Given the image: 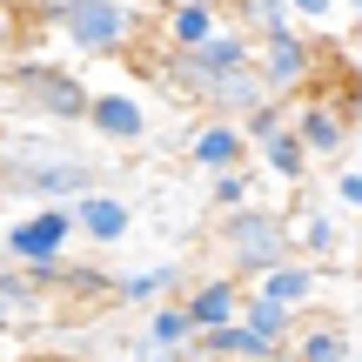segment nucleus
<instances>
[{
	"mask_svg": "<svg viewBox=\"0 0 362 362\" xmlns=\"http://www.w3.org/2000/svg\"><path fill=\"white\" fill-rule=\"evenodd\" d=\"M101 188V168L88 155H67L54 141H0V194H21L34 208H74Z\"/></svg>",
	"mask_w": 362,
	"mask_h": 362,
	"instance_id": "f257e3e1",
	"label": "nucleus"
},
{
	"mask_svg": "<svg viewBox=\"0 0 362 362\" xmlns=\"http://www.w3.org/2000/svg\"><path fill=\"white\" fill-rule=\"evenodd\" d=\"M155 7H115V0H67V7H34L40 27L67 40V54L81 61H128L141 47V27Z\"/></svg>",
	"mask_w": 362,
	"mask_h": 362,
	"instance_id": "f03ea898",
	"label": "nucleus"
},
{
	"mask_svg": "<svg viewBox=\"0 0 362 362\" xmlns=\"http://www.w3.org/2000/svg\"><path fill=\"white\" fill-rule=\"evenodd\" d=\"M215 255H221V275L242 288H255L269 269H282L288 255V235H282V208H235V215L215 221Z\"/></svg>",
	"mask_w": 362,
	"mask_h": 362,
	"instance_id": "7ed1b4c3",
	"label": "nucleus"
},
{
	"mask_svg": "<svg viewBox=\"0 0 362 362\" xmlns=\"http://www.w3.org/2000/svg\"><path fill=\"white\" fill-rule=\"evenodd\" d=\"M0 88H7L13 107H27L34 121H54V128H74L81 115H88V81L74 74V67H61L54 54H21V61L0 74Z\"/></svg>",
	"mask_w": 362,
	"mask_h": 362,
	"instance_id": "20e7f679",
	"label": "nucleus"
},
{
	"mask_svg": "<svg viewBox=\"0 0 362 362\" xmlns=\"http://www.w3.org/2000/svg\"><path fill=\"white\" fill-rule=\"evenodd\" d=\"M255 81L269 101H288L296 107L302 94L322 81V40H302L296 27H275V34L255 40Z\"/></svg>",
	"mask_w": 362,
	"mask_h": 362,
	"instance_id": "39448f33",
	"label": "nucleus"
},
{
	"mask_svg": "<svg viewBox=\"0 0 362 362\" xmlns=\"http://www.w3.org/2000/svg\"><path fill=\"white\" fill-rule=\"evenodd\" d=\"M67 242H74L67 208H27L0 235V262H13V269H54V262H67Z\"/></svg>",
	"mask_w": 362,
	"mask_h": 362,
	"instance_id": "423d86ee",
	"label": "nucleus"
},
{
	"mask_svg": "<svg viewBox=\"0 0 362 362\" xmlns=\"http://www.w3.org/2000/svg\"><path fill=\"white\" fill-rule=\"evenodd\" d=\"M81 128H94L107 148H141L148 134H155V115H148V101L134 88H94Z\"/></svg>",
	"mask_w": 362,
	"mask_h": 362,
	"instance_id": "0eeeda50",
	"label": "nucleus"
},
{
	"mask_svg": "<svg viewBox=\"0 0 362 362\" xmlns=\"http://www.w3.org/2000/svg\"><path fill=\"white\" fill-rule=\"evenodd\" d=\"M148 27H161V54H194L228 27V13L208 7V0H175V7H155Z\"/></svg>",
	"mask_w": 362,
	"mask_h": 362,
	"instance_id": "6e6552de",
	"label": "nucleus"
},
{
	"mask_svg": "<svg viewBox=\"0 0 362 362\" xmlns=\"http://www.w3.org/2000/svg\"><path fill=\"white\" fill-rule=\"evenodd\" d=\"M288 134L302 141V155L315 161H342V148H349V128H342V115L322 101V94H302L296 107H288Z\"/></svg>",
	"mask_w": 362,
	"mask_h": 362,
	"instance_id": "1a4fd4ad",
	"label": "nucleus"
},
{
	"mask_svg": "<svg viewBox=\"0 0 362 362\" xmlns=\"http://www.w3.org/2000/svg\"><path fill=\"white\" fill-rule=\"evenodd\" d=\"M282 235H288V255L296 262H329V255H342V228H336V215H329V202H296L282 215Z\"/></svg>",
	"mask_w": 362,
	"mask_h": 362,
	"instance_id": "9d476101",
	"label": "nucleus"
},
{
	"mask_svg": "<svg viewBox=\"0 0 362 362\" xmlns=\"http://www.w3.org/2000/svg\"><path fill=\"white\" fill-rule=\"evenodd\" d=\"M248 296H262L269 309H282V315H296V322H309V309H315V296H322V269H309V262H282V269H269Z\"/></svg>",
	"mask_w": 362,
	"mask_h": 362,
	"instance_id": "9b49d317",
	"label": "nucleus"
},
{
	"mask_svg": "<svg viewBox=\"0 0 362 362\" xmlns=\"http://www.w3.org/2000/svg\"><path fill=\"white\" fill-rule=\"evenodd\" d=\"M235 309H242V282H228V275H202V282L181 288V315H188L194 336H215V329H228Z\"/></svg>",
	"mask_w": 362,
	"mask_h": 362,
	"instance_id": "f8f14e48",
	"label": "nucleus"
},
{
	"mask_svg": "<svg viewBox=\"0 0 362 362\" xmlns=\"http://www.w3.org/2000/svg\"><path fill=\"white\" fill-rule=\"evenodd\" d=\"M188 168L208 175V181L248 168V141H242V128H235V121H202V128L188 134Z\"/></svg>",
	"mask_w": 362,
	"mask_h": 362,
	"instance_id": "ddd939ff",
	"label": "nucleus"
},
{
	"mask_svg": "<svg viewBox=\"0 0 362 362\" xmlns=\"http://www.w3.org/2000/svg\"><path fill=\"white\" fill-rule=\"evenodd\" d=\"M181 288H188V275H181V262H148V269H128L115 275V302L121 309H161V302H181Z\"/></svg>",
	"mask_w": 362,
	"mask_h": 362,
	"instance_id": "4468645a",
	"label": "nucleus"
},
{
	"mask_svg": "<svg viewBox=\"0 0 362 362\" xmlns=\"http://www.w3.org/2000/svg\"><path fill=\"white\" fill-rule=\"evenodd\" d=\"M67 221H74V235H88L94 248H115L121 235L134 228V208L121 202V194H107V188H94V194H81V202L67 208Z\"/></svg>",
	"mask_w": 362,
	"mask_h": 362,
	"instance_id": "2eb2a0df",
	"label": "nucleus"
},
{
	"mask_svg": "<svg viewBox=\"0 0 362 362\" xmlns=\"http://www.w3.org/2000/svg\"><path fill=\"white\" fill-rule=\"evenodd\" d=\"M54 302H61V309H101V302H115V269H101V262H67L61 282H54Z\"/></svg>",
	"mask_w": 362,
	"mask_h": 362,
	"instance_id": "dca6fc26",
	"label": "nucleus"
},
{
	"mask_svg": "<svg viewBox=\"0 0 362 362\" xmlns=\"http://www.w3.org/2000/svg\"><path fill=\"white\" fill-rule=\"evenodd\" d=\"M235 329H248V336L262 342V349H275V356H288V342H296V315H282V309H269L262 296H248L242 288V309H235Z\"/></svg>",
	"mask_w": 362,
	"mask_h": 362,
	"instance_id": "f3484780",
	"label": "nucleus"
},
{
	"mask_svg": "<svg viewBox=\"0 0 362 362\" xmlns=\"http://www.w3.org/2000/svg\"><path fill=\"white\" fill-rule=\"evenodd\" d=\"M248 161H262V175L282 181V188H302V181H309V155H302V141L288 128H275L269 141H255V148H248Z\"/></svg>",
	"mask_w": 362,
	"mask_h": 362,
	"instance_id": "a211bd4d",
	"label": "nucleus"
},
{
	"mask_svg": "<svg viewBox=\"0 0 362 362\" xmlns=\"http://www.w3.org/2000/svg\"><path fill=\"white\" fill-rule=\"evenodd\" d=\"M47 309H54V302H47V296H34V288H27V275L13 269V262H0V329L47 322Z\"/></svg>",
	"mask_w": 362,
	"mask_h": 362,
	"instance_id": "6ab92c4d",
	"label": "nucleus"
},
{
	"mask_svg": "<svg viewBox=\"0 0 362 362\" xmlns=\"http://www.w3.org/2000/svg\"><path fill=\"white\" fill-rule=\"evenodd\" d=\"M349 356H356V342L342 322H302L296 342H288V362H349Z\"/></svg>",
	"mask_w": 362,
	"mask_h": 362,
	"instance_id": "aec40b11",
	"label": "nucleus"
},
{
	"mask_svg": "<svg viewBox=\"0 0 362 362\" xmlns=\"http://www.w3.org/2000/svg\"><path fill=\"white\" fill-rule=\"evenodd\" d=\"M134 342H141V349H188V342H194V329H188V315H181V302H161V309H148V322H141V336H134Z\"/></svg>",
	"mask_w": 362,
	"mask_h": 362,
	"instance_id": "412c9836",
	"label": "nucleus"
},
{
	"mask_svg": "<svg viewBox=\"0 0 362 362\" xmlns=\"http://www.w3.org/2000/svg\"><path fill=\"white\" fill-rule=\"evenodd\" d=\"M208 202L221 208V215H235V208L255 202V168H235V175H215L208 181Z\"/></svg>",
	"mask_w": 362,
	"mask_h": 362,
	"instance_id": "4be33fe9",
	"label": "nucleus"
},
{
	"mask_svg": "<svg viewBox=\"0 0 362 362\" xmlns=\"http://www.w3.org/2000/svg\"><path fill=\"white\" fill-rule=\"evenodd\" d=\"M275 128H288V101H262V107H255V115H248V121H242V141H248V148H255V141H269V134H275Z\"/></svg>",
	"mask_w": 362,
	"mask_h": 362,
	"instance_id": "5701e85b",
	"label": "nucleus"
},
{
	"mask_svg": "<svg viewBox=\"0 0 362 362\" xmlns=\"http://www.w3.org/2000/svg\"><path fill=\"white\" fill-rule=\"evenodd\" d=\"M336 208L362 215V168H336Z\"/></svg>",
	"mask_w": 362,
	"mask_h": 362,
	"instance_id": "b1692460",
	"label": "nucleus"
},
{
	"mask_svg": "<svg viewBox=\"0 0 362 362\" xmlns=\"http://www.w3.org/2000/svg\"><path fill=\"white\" fill-rule=\"evenodd\" d=\"M128 356H134V362H194L188 349H161V356H155V349H141V342H134V349H128Z\"/></svg>",
	"mask_w": 362,
	"mask_h": 362,
	"instance_id": "393cba45",
	"label": "nucleus"
},
{
	"mask_svg": "<svg viewBox=\"0 0 362 362\" xmlns=\"http://www.w3.org/2000/svg\"><path fill=\"white\" fill-rule=\"evenodd\" d=\"M349 362H362V349H356V356H349Z\"/></svg>",
	"mask_w": 362,
	"mask_h": 362,
	"instance_id": "a878e982",
	"label": "nucleus"
},
{
	"mask_svg": "<svg viewBox=\"0 0 362 362\" xmlns=\"http://www.w3.org/2000/svg\"><path fill=\"white\" fill-rule=\"evenodd\" d=\"M356 81H362V74H356Z\"/></svg>",
	"mask_w": 362,
	"mask_h": 362,
	"instance_id": "bb28decb",
	"label": "nucleus"
}]
</instances>
